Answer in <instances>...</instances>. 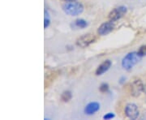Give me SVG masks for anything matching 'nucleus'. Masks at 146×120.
Returning <instances> with one entry per match:
<instances>
[{"mask_svg":"<svg viewBox=\"0 0 146 120\" xmlns=\"http://www.w3.org/2000/svg\"><path fill=\"white\" fill-rule=\"evenodd\" d=\"M126 13H127V7H123V6H121V7H116L114 10L111 11L110 12L108 18H109L110 21L115 22V21H119L120 18H122Z\"/></svg>","mask_w":146,"mask_h":120,"instance_id":"nucleus-4","label":"nucleus"},{"mask_svg":"<svg viewBox=\"0 0 146 120\" xmlns=\"http://www.w3.org/2000/svg\"><path fill=\"white\" fill-rule=\"evenodd\" d=\"M72 97V94L70 91H64L61 95V99L64 102H68Z\"/></svg>","mask_w":146,"mask_h":120,"instance_id":"nucleus-11","label":"nucleus"},{"mask_svg":"<svg viewBox=\"0 0 146 120\" xmlns=\"http://www.w3.org/2000/svg\"><path fill=\"white\" fill-rule=\"evenodd\" d=\"M100 110V104L97 101H92L86 105L84 108V113L87 115H93Z\"/></svg>","mask_w":146,"mask_h":120,"instance_id":"nucleus-8","label":"nucleus"},{"mask_svg":"<svg viewBox=\"0 0 146 120\" xmlns=\"http://www.w3.org/2000/svg\"><path fill=\"white\" fill-rule=\"evenodd\" d=\"M115 115L113 114V113H108V114H106V115H105L104 116H103V119H114L115 118Z\"/></svg>","mask_w":146,"mask_h":120,"instance_id":"nucleus-15","label":"nucleus"},{"mask_svg":"<svg viewBox=\"0 0 146 120\" xmlns=\"http://www.w3.org/2000/svg\"><path fill=\"white\" fill-rule=\"evenodd\" d=\"M50 24V16L48 14L46 11H45V19H44V28L46 29L49 27Z\"/></svg>","mask_w":146,"mask_h":120,"instance_id":"nucleus-12","label":"nucleus"},{"mask_svg":"<svg viewBox=\"0 0 146 120\" xmlns=\"http://www.w3.org/2000/svg\"><path fill=\"white\" fill-rule=\"evenodd\" d=\"M125 114L130 119H136L139 116V110L136 104H127L125 107Z\"/></svg>","mask_w":146,"mask_h":120,"instance_id":"nucleus-5","label":"nucleus"},{"mask_svg":"<svg viewBox=\"0 0 146 120\" xmlns=\"http://www.w3.org/2000/svg\"><path fill=\"white\" fill-rule=\"evenodd\" d=\"M63 11L68 16H76L83 12L84 6L82 3L76 1L66 2L63 5Z\"/></svg>","mask_w":146,"mask_h":120,"instance_id":"nucleus-1","label":"nucleus"},{"mask_svg":"<svg viewBox=\"0 0 146 120\" xmlns=\"http://www.w3.org/2000/svg\"><path fill=\"white\" fill-rule=\"evenodd\" d=\"M108 89H109V85L106 83L102 84L101 86L99 87L100 92H102V93H106V92H107Z\"/></svg>","mask_w":146,"mask_h":120,"instance_id":"nucleus-14","label":"nucleus"},{"mask_svg":"<svg viewBox=\"0 0 146 120\" xmlns=\"http://www.w3.org/2000/svg\"><path fill=\"white\" fill-rule=\"evenodd\" d=\"M96 41V37L92 33H87L76 40V45L81 48H86Z\"/></svg>","mask_w":146,"mask_h":120,"instance_id":"nucleus-3","label":"nucleus"},{"mask_svg":"<svg viewBox=\"0 0 146 120\" xmlns=\"http://www.w3.org/2000/svg\"><path fill=\"white\" fill-rule=\"evenodd\" d=\"M138 54L141 55V57L146 56V45L140 47V49H139V50H138Z\"/></svg>","mask_w":146,"mask_h":120,"instance_id":"nucleus-13","label":"nucleus"},{"mask_svg":"<svg viewBox=\"0 0 146 120\" xmlns=\"http://www.w3.org/2000/svg\"><path fill=\"white\" fill-rule=\"evenodd\" d=\"M111 65H112L111 61H110V60H106V61H104L102 64H100L99 66H98V68H97V70H96V75L97 76H101V75L104 74L106 72H107L109 70L110 68L111 67Z\"/></svg>","mask_w":146,"mask_h":120,"instance_id":"nucleus-9","label":"nucleus"},{"mask_svg":"<svg viewBox=\"0 0 146 120\" xmlns=\"http://www.w3.org/2000/svg\"><path fill=\"white\" fill-rule=\"evenodd\" d=\"M143 84L140 80H136L131 84V94L134 97H138L143 91Z\"/></svg>","mask_w":146,"mask_h":120,"instance_id":"nucleus-7","label":"nucleus"},{"mask_svg":"<svg viewBox=\"0 0 146 120\" xmlns=\"http://www.w3.org/2000/svg\"><path fill=\"white\" fill-rule=\"evenodd\" d=\"M63 2H72V1H76V0H62Z\"/></svg>","mask_w":146,"mask_h":120,"instance_id":"nucleus-16","label":"nucleus"},{"mask_svg":"<svg viewBox=\"0 0 146 120\" xmlns=\"http://www.w3.org/2000/svg\"><path fill=\"white\" fill-rule=\"evenodd\" d=\"M115 29V22L114 21H110L108 22H106L102 24L98 29V33L100 36H106L109 34L110 32L113 31Z\"/></svg>","mask_w":146,"mask_h":120,"instance_id":"nucleus-6","label":"nucleus"},{"mask_svg":"<svg viewBox=\"0 0 146 120\" xmlns=\"http://www.w3.org/2000/svg\"><path fill=\"white\" fill-rule=\"evenodd\" d=\"M72 26L76 29H84L88 26V23L83 19H78L73 22V24H72Z\"/></svg>","mask_w":146,"mask_h":120,"instance_id":"nucleus-10","label":"nucleus"},{"mask_svg":"<svg viewBox=\"0 0 146 120\" xmlns=\"http://www.w3.org/2000/svg\"><path fill=\"white\" fill-rule=\"evenodd\" d=\"M141 56L138 52H131L127 54L122 60V67L125 70H131L139 61H141Z\"/></svg>","mask_w":146,"mask_h":120,"instance_id":"nucleus-2","label":"nucleus"}]
</instances>
